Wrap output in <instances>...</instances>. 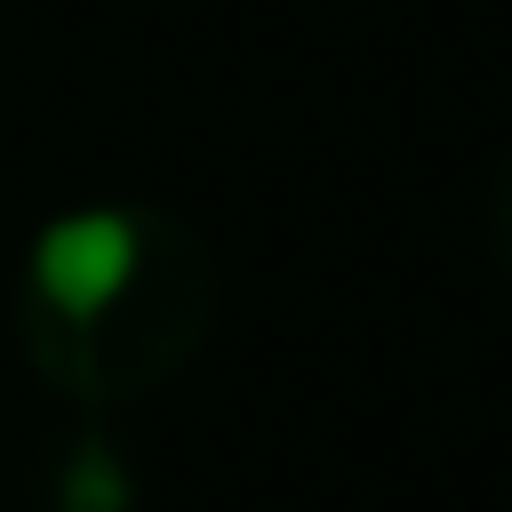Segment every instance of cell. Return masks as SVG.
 I'll return each mask as SVG.
<instances>
[{
    "label": "cell",
    "mask_w": 512,
    "mask_h": 512,
    "mask_svg": "<svg viewBox=\"0 0 512 512\" xmlns=\"http://www.w3.org/2000/svg\"><path fill=\"white\" fill-rule=\"evenodd\" d=\"M128 256H136V224H128V216H64V224L40 240V256H32V288H40L32 304L80 320V312H96V304L120 288Z\"/></svg>",
    "instance_id": "1"
},
{
    "label": "cell",
    "mask_w": 512,
    "mask_h": 512,
    "mask_svg": "<svg viewBox=\"0 0 512 512\" xmlns=\"http://www.w3.org/2000/svg\"><path fill=\"white\" fill-rule=\"evenodd\" d=\"M120 504H128V480L104 456H80V472L64 480V512H120Z\"/></svg>",
    "instance_id": "2"
}]
</instances>
